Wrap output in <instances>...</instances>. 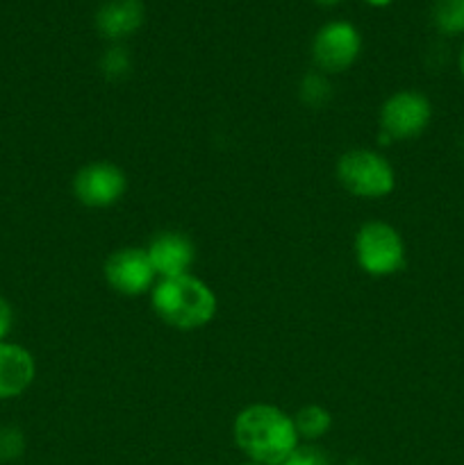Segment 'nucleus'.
I'll list each match as a JSON object with an SVG mask.
<instances>
[{
	"instance_id": "obj_1",
	"label": "nucleus",
	"mask_w": 464,
	"mask_h": 465,
	"mask_svg": "<svg viewBox=\"0 0 464 465\" xmlns=\"http://www.w3.org/2000/svg\"><path fill=\"white\" fill-rule=\"evenodd\" d=\"M235 443L250 463L280 465L298 448L294 418L273 404H250L241 409L232 425Z\"/></svg>"
},
{
	"instance_id": "obj_2",
	"label": "nucleus",
	"mask_w": 464,
	"mask_h": 465,
	"mask_svg": "<svg viewBox=\"0 0 464 465\" xmlns=\"http://www.w3.org/2000/svg\"><path fill=\"white\" fill-rule=\"evenodd\" d=\"M155 313L176 330L191 331L207 325L217 313V295L194 275L171 277L153 286L150 293Z\"/></svg>"
},
{
	"instance_id": "obj_3",
	"label": "nucleus",
	"mask_w": 464,
	"mask_h": 465,
	"mask_svg": "<svg viewBox=\"0 0 464 465\" xmlns=\"http://www.w3.org/2000/svg\"><path fill=\"white\" fill-rule=\"evenodd\" d=\"M337 180L358 198H385L394 191L396 173L382 154L373 150H348L337 159Z\"/></svg>"
},
{
	"instance_id": "obj_4",
	"label": "nucleus",
	"mask_w": 464,
	"mask_h": 465,
	"mask_svg": "<svg viewBox=\"0 0 464 465\" xmlns=\"http://www.w3.org/2000/svg\"><path fill=\"white\" fill-rule=\"evenodd\" d=\"M355 257L364 272L373 277H389L403 271L405 243L398 230L389 223H364L355 236Z\"/></svg>"
},
{
	"instance_id": "obj_5",
	"label": "nucleus",
	"mask_w": 464,
	"mask_h": 465,
	"mask_svg": "<svg viewBox=\"0 0 464 465\" xmlns=\"http://www.w3.org/2000/svg\"><path fill=\"white\" fill-rule=\"evenodd\" d=\"M432 118V104L419 91H398L389 95L380 109V139L408 141L426 132Z\"/></svg>"
},
{
	"instance_id": "obj_6",
	"label": "nucleus",
	"mask_w": 464,
	"mask_h": 465,
	"mask_svg": "<svg viewBox=\"0 0 464 465\" xmlns=\"http://www.w3.org/2000/svg\"><path fill=\"white\" fill-rule=\"evenodd\" d=\"M362 53V36L348 21H330L312 41L314 64L321 73H341L353 66Z\"/></svg>"
},
{
	"instance_id": "obj_7",
	"label": "nucleus",
	"mask_w": 464,
	"mask_h": 465,
	"mask_svg": "<svg viewBox=\"0 0 464 465\" xmlns=\"http://www.w3.org/2000/svg\"><path fill=\"white\" fill-rule=\"evenodd\" d=\"M127 189L126 173L112 162H91L73 177V193L77 203L91 209L116 204Z\"/></svg>"
},
{
	"instance_id": "obj_8",
	"label": "nucleus",
	"mask_w": 464,
	"mask_h": 465,
	"mask_svg": "<svg viewBox=\"0 0 464 465\" xmlns=\"http://www.w3.org/2000/svg\"><path fill=\"white\" fill-rule=\"evenodd\" d=\"M155 268L141 248H121L105 262V280L116 293L135 298L153 289Z\"/></svg>"
},
{
	"instance_id": "obj_9",
	"label": "nucleus",
	"mask_w": 464,
	"mask_h": 465,
	"mask_svg": "<svg viewBox=\"0 0 464 465\" xmlns=\"http://www.w3.org/2000/svg\"><path fill=\"white\" fill-rule=\"evenodd\" d=\"M148 259L155 268V275L162 280H171V277L189 275V268L196 259L194 243L189 236L180 234V232H162L155 236L148 245Z\"/></svg>"
},
{
	"instance_id": "obj_10",
	"label": "nucleus",
	"mask_w": 464,
	"mask_h": 465,
	"mask_svg": "<svg viewBox=\"0 0 464 465\" xmlns=\"http://www.w3.org/2000/svg\"><path fill=\"white\" fill-rule=\"evenodd\" d=\"M36 375L35 357L23 345L0 343V400H14L25 393Z\"/></svg>"
},
{
	"instance_id": "obj_11",
	"label": "nucleus",
	"mask_w": 464,
	"mask_h": 465,
	"mask_svg": "<svg viewBox=\"0 0 464 465\" xmlns=\"http://www.w3.org/2000/svg\"><path fill=\"white\" fill-rule=\"evenodd\" d=\"M144 0H105L96 12V30L103 39H127L144 25Z\"/></svg>"
},
{
	"instance_id": "obj_12",
	"label": "nucleus",
	"mask_w": 464,
	"mask_h": 465,
	"mask_svg": "<svg viewBox=\"0 0 464 465\" xmlns=\"http://www.w3.org/2000/svg\"><path fill=\"white\" fill-rule=\"evenodd\" d=\"M294 427L298 439L318 440L330 431L332 416L328 409L318 407V404H308V407L298 409V413L294 416Z\"/></svg>"
},
{
	"instance_id": "obj_13",
	"label": "nucleus",
	"mask_w": 464,
	"mask_h": 465,
	"mask_svg": "<svg viewBox=\"0 0 464 465\" xmlns=\"http://www.w3.org/2000/svg\"><path fill=\"white\" fill-rule=\"evenodd\" d=\"M432 23L446 36L464 35V0H435Z\"/></svg>"
},
{
	"instance_id": "obj_14",
	"label": "nucleus",
	"mask_w": 464,
	"mask_h": 465,
	"mask_svg": "<svg viewBox=\"0 0 464 465\" xmlns=\"http://www.w3.org/2000/svg\"><path fill=\"white\" fill-rule=\"evenodd\" d=\"M332 89H330V82L326 80L321 71H312L308 75H303L298 84V98L300 103H305L308 107H326L328 100H330Z\"/></svg>"
},
{
	"instance_id": "obj_15",
	"label": "nucleus",
	"mask_w": 464,
	"mask_h": 465,
	"mask_svg": "<svg viewBox=\"0 0 464 465\" xmlns=\"http://www.w3.org/2000/svg\"><path fill=\"white\" fill-rule=\"evenodd\" d=\"M100 71L107 80H123L132 71V59L127 48L112 45L109 50H105L103 57H100Z\"/></svg>"
},
{
	"instance_id": "obj_16",
	"label": "nucleus",
	"mask_w": 464,
	"mask_h": 465,
	"mask_svg": "<svg viewBox=\"0 0 464 465\" xmlns=\"http://www.w3.org/2000/svg\"><path fill=\"white\" fill-rule=\"evenodd\" d=\"M25 452V436L18 427L3 425L0 427V463H12L23 457Z\"/></svg>"
},
{
	"instance_id": "obj_17",
	"label": "nucleus",
	"mask_w": 464,
	"mask_h": 465,
	"mask_svg": "<svg viewBox=\"0 0 464 465\" xmlns=\"http://www.w3.org/2000/svg\"><path fill=\"white\" fill-rule=\"evenodd\" d=\"M280 465H332L328 454L314 445H298Z\"/></svg>"
},
{
	"instance_id": "obj_18",
	"label": "nucleus",
	"mask_w": 464,
	"mask_h": 465,
	"mask_svg": "<svg viewBox=\"0 0 464 465\" xmlns=\"http://www.w3.org/2000/svg\"><path fill=\"white\" fill-rule=\"evenodd\" d=\"M14 325V309L5 298H0V343L9 336Z\"/></svg>"
},
{
	"instance_id": "obj_19",
	"label": "nucleus",
	"mask_w": 464,
	"mask_h": 465,
	"mask_svg": "<svg viewBox=\"0 0 464 465\" xmlns=\"http://www.w3.org/2000/svg\"><path fill=\"white\" fill-rule=\"evenodd\" d=\"M367 5H371V7H387V5H391L394 0H364Z\"/></svg>"
},
{
	"instance_id": "obj_20",
	"label": "nucleus",
	"mask_w": 464,
	"mask_h": 465,
	"mask_svg": "<svg viewBox=\"0 0 464 465\" xmlns=\"http://www.w3.org/2000/svg\"><path fill=\"white\" fill-rule=\"evenodd\" d=\"M317 5H321V7H332V5H339L341 0H314Z\"/></svg>"
},
{
	"instance_id": "obj_21",
	"label": "nucleus",
	"mask_w": 464,
	"mask_h": 465,
	"mask_svg": "<svg viewBox=\"0 0 464 465\" xmlns=\"http://www.w3.org/2000/svg\"><path fill=\"white\" fill-rule=\"evenodd\" d=\"M459 73H462L464 77V44H462V50H459Z\"/></svg>"
},
{
	"instance_id": "obj_22",
	"label": "nucleus",
	"mask_w": 464,
	"mask_h": 465,
	"mask_svg": "<svg viewBox=\"0 0 464 465\" xmlns=\"http://www.w3.org/2000/svg\"><path fill=\"white\" fill-rule=\"evenodd\" d=\"M244 465H259V463H250V461H248V463H244Z\"/></svg>"
}]
</instances>
